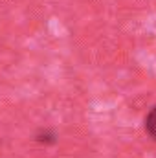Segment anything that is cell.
<instances>
[{"label":"cell","mask_w":156,"mask_h":158,"mask_svg":"<svg viewBox=\"0 0 156 158\" xmlns=\"http://www.w3.org/2000/svg\"><path fill=\"white\" fill-rule=\"evenodd\" d=\"M145 131L151 138L156 140V107H153L151 112L145 116Z\"/></svg>","instance_id":"obj_1"}]
</instances>
